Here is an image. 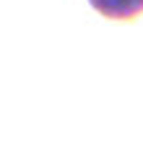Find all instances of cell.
<instances>
[{"label": "cell", "instance_id": "obj_1", "mask_svg": "<svg viewBox=\"0 0 143 146\" xmlns=\"http://www.w3.org/2000/svg\"><path fill=\"white\" fill-rule=\"evenodd\" d=\"M88 5L112 21H133L143 16V0H88Z\"/></svg>", "mask_w": 143, "mask_h": 146}]
</instances>
